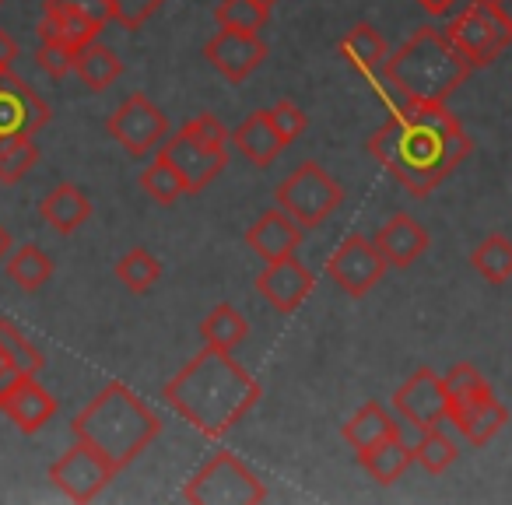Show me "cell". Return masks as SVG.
Segmentation results:
<instances>
[{
	"label": "cell",
	"instance_id": "8d00e7d4",
	"mask_svg": "<svg viewBox=\"0 0 512 505\" xmlns=\"http://www.w3.org/2000/svg\"><path fill=\"white\" fill-rule=\"evenodd\" d=\"M36 64L43 67L53 81H60V78H67V74L74 71V50L60 43V39H39Z\"/></svg>",
	"mask_w": 512,
	"mask_h": 505
},
{
	"label": "cell",
	"instance_id": "9a60e30c",
	"mask_svg": "<svg viewBox=\"0 0 512 505\" xmlns=\"http://www.w3.org/2000/svg\"><path fill=\"white\" fill-rule=\"evenodd\" d=\"M313 285H316V278L309 274V267L302 264L295 253L285 260L267 264L264 271H260V278H256V292L264 295L278 313H295V309L309 299Z\"/></svg>",
	"mask_w": 512,
	"mask_h": 505
},
{
	"label": "cell",
	"instance_id": "f6af8a7d",
	"mask_svg": "<svg viewBox=\"0 0 512 505\" xmlns=\"http://www.w3.org/2000/svg\"><path fill=\"white\" fill-rule=\"evenodd\" d=\"M8 253H11V232L4 225H0V264L8 260Z\"/></svg>",
	"mask_w": 512,
	"mask_h": 505
},
{
	"label": "cell",
	"instance_id": "277c9868",
	"mask_svg": "<svg viewBox=\"0 0 512 505\" xmlns=\"http://www.w3.org/2000/svg\"><path fill=\"white\" fill-rule=\"evenodd\" d=\"M383 74L404 102H446L474 74L467 53L442 29H418L397 53H390Z\"/></svg>",
	"mask_w": 512,
	"mask_h": 505
},
{
	"label": "cell",
	"instance_id": "44dd1931",
	"mask_svg": "<svg viewBox=\"0 0 512 505\" xmlns=\"http://www.w3.org/2000/svg\"><path fill=\"white\" fill-rule=\"evenodd\" d=\"M232 141H235V148H239L242 155H246L253 165H260V169L274 165V162H278L281 151H285V137H281L278 130H274L271 113H267V109H260V113L246 116V120H242L239 127H235Z\"/></svg>",
	"mask_w": 512,
	"mask_h": 505
},
{
	"label": "cell",
	"instance_id": "1f68e13d",
	"mask_svg": "<svg viewBox=\"0 0 512 505\" xmlns=\"http://www.w3.org/2000/svg\"><path fill=\"white\" fill-rule=\"evenodd\" d=\"M39 144L32 137H0V183L15 186L36 169Z\"/></svg>",
	"mask_w": 512,
	"mask_h": 505
},
{
	"label": "cell",
	"instance_id": "ba28073f",
	"mask_svg": "<svg viewBox=\"0 0 512 505\" xmlns=\"http://www.w3.org/2000/svg\"><path fill=\"white\" fill-rule=\"evenodd\" d=\"M106 130L130 158H148L158 144L169 137V116L155 106L144 92H134L120 102L113 116L106 120Z\"/></svg>",
	"mask_w": 512,
	"mask_h": 505
},
{
	"label": "cell",
	"instance_id": "ac0fdd59",
	"mask_svg": "<svg viewBox=\"0 0 512 505\" xmlns=\"http://www.w3.org/2000/svg\"><path fill=\"white\" fill-rule=\"evenodd\" d=\"M0 411L15 421L18 432L36 435L39 428H46L57 414V400L50 397L46 386L36 383V376H22L15 386L0 393Z\"/></svg>",
	"mask_w": 512,
	"mask_h": 505
},
{
	"label": "cell",
	"instance_id": "e575fe53",
	"mask_svg": "<svg viewBox=\"0 0 512 505\" xmlns=\"http://www.w3.org/2000/svg\"><path fill=\"white\" fill-rule=\"evenodd\" d=\"M0 348H4V355L11 358V365H15L22 376H39V369L46 365L43 351L32 341H25V334L11 320H0Z\"/></svg>",
	"mask_w": 512,
	"mask_h": 505
},
{
	"label": "cell",
	"instance_id": "5b68a950",
	"mask_svg": "<svg viewBox=\"0 0 512 505\" xmlns=\"http://www.w3.org/2000/svg\"><path fill=\"white\" fill-rule=\"evenodd\" d=\"M228 141H232V134L225 130V123L214 113H200L190 123H183L179 134H172L169 141L158 144V155L183 176L186 193H200L225 172Z\"/></svg>",
	"mask_w": 512,
	"mask_h": 505
},
{
	"label": "cell",
	"instance_id": "60d3db41",
	"mask_svg": "<svg viewBox=\"0 0 512 505\" xmlns=\"http://www.w3.org/2000/svg\"><path fill=\"white\" fill-rule=\"evenodd\" d=\"M15 60H18V43L11 39L8 29H0V71H11Z\"/></svg>",
	"mask_w": 512,
	"mask_h": 505
},
{
	"label": "cell",
	"instance_id": "30bf717a",
	"mask_svg": "<svg viewBox=\"0 0 512 505\" xmlns=\"http://www.w3.org/2000/svg\"><path fill=\"white\" fill-rule=\"evenodd\" d=\"M116 474H120V470L81 439H74V446L67 449L60 460H53V467H50V481L57 484L71 502H95V498L109 488V481H113Z\"/></svg>",
	"mask_w": 512,
	"mask_h": 505
},
{
	"label": "cell",
	"instance_id": "d6986e66",
	"mask_svg": "<svg viewBox=\"0 0 512 505\" xmlns=\"http://www.w3.org/2000/svg\"><path fill=\"white\" fill-rule=\"evenodd\" d=\"M376 246H379V253H383L386 264L397 267V271H407V267H414L421 257H425L428 232L418 218H411V214H393V218L376 232Z\"/></svg>",
	"mask_w": 512,
	"mask_h": 505
},
{
	"label": "cell",
	"instance_id": "d590c367",
	"mask_svg": "<svg viewBox=\"0 0 512 505\" xmlns=\"http://www.w3.org/2000/svg\"><path fill=\"white\" fill-rule=\"evenodd\" d=\"M442 383H446L449 400H463V397H474V393L491 390V386L484 383L481 372H477V365H470V362H456L453 369L442 376Z\"/></svg>",
	"mask_w": 512,
	"mask_h": 505
},
{
	"label": "cell",
	"instance_id": "ee69618b",
	"mask_svg": "<svg viewBox=\"0 0 512 505\" xmlns=\"http://www.w3.org/2000/svg\"><path fill=\"white\" fill-rule=\"evenodd\" d=\"M453 4H456V0H418V8L425 11V15H432V18L449 15V11H453Z\"/></svg>",
	"mask_w": 512,
	"mask_h": 505
},
{
	"label": "cell",
	"instance_id": "d4e9b609",
	"mask_svg": "<svg viewBox=\"0 0 512 505\" xmlns=\"http://www.w3.org/2000/svg\"><path fill=\"white\" fill-rule=\"evenodd\" d=\"M390 435H397V421H393V414L386 411L383 404H376V400L358 407V411L348 418V425H344V442H348L355 453L390 439Z\"/></svg>",
	"mask_w": 512,
	"mask_h": 505
},
{
	"label": "cell",
	"instance_id": "7a4b0ae2",
	"mask_svg": "<svg viewBox=\"0 0 512 505\" xmlns=\"http://www.w3.org/2000/svg\"><path fill=\"white\" fill-rule=\"evenodd\" d=\"M162 400L200 435H228L260 400V383L232 358V351L207 348L193 355L165 383Z\"/></svg>",
	"mask_w": 512,
	"mask_h": 505
},
{
	"label": "cell",
	"instance_id": "4dcf8cb0",
	"mask_svg": "<svg viewBox=\"0 0 512 505\" xmlns=\"http://www.w3.org/2000/svg\"><path fill=\"white\" fill-rule=\"evenodd\" d=\"M470 264L491 285H502L512 278V242L505 235H488L484 242H477V249L470 253Z\"/></svg>",
	"mask_w": 512,
	"mask_h": 505
},
{
	"label": "cell",
	"instance_id": "3957f363",
	"mask_svg": "<svg viewBox=\"0 0 512 505\" xmlns=\"http://www.w3.org/2000/svg\"><path fill=\"white\" fill-rule=\"evenodd\" d=\"M74 439L88 442L116 470L130 467L162 432V418L130 386L109 383L74 414Z\"/></svg>",
	"mask_w": 512,
	"mask_h": 505
},
{
	"label": "cell",
	"instance_id": "2e32d148",
	"mask_svg": "<svg viewBox=\"0 0 512 505\" xmlns=\"http://www.w3.org/2000/svg\"><path fill=\"white\" fill-rule=\"evenodd\" d=\"M449 421L460 428V435L470 442V446H484L491 442L509 421V411L505 404L495 397V393H474V397L463 400H449Z\"/></svg>",
	"mask_w": 512,
	"mask_h": 505
},
{
	"label": "cell",
	"instance_id": "4316f807",
	"mask_svg": "<svg viewBox=\"0 0 512 505\" xmlns=\"http://www.w3.org/2000/svg\"><path fill=\"white\" fill-rule=\"evenodd\" d=\"M246 337H249L246 316H242L235 306H228V302L214 306L211 313L204 316V323H200V341H204L207 348L235 351L239 344H246Z\"/></svg>",
	"mask_w": 512,
	"mask_h": 505
},
{
	"label": "cell",
	"instance_id": "6da1fadb",
	"mask_svg": "<svg viewBox=\"0 0 512 505\" xmlns=\"http://www.w3.org/2000/svg\"><path fill=\"white\" fill-rule=\"evenodd\" d=\"M474 151L470 134L460 127L446 102H404L376 134L369 137V155L393 172L404 190L428 197L449 172Z\"/></svg>",
	"mask_w": 512,
	"mask_h": 505
},
{
	"label": "cell",
	"instance_id": "484cf974",
	"mask_svg": "<svg viewBox=\"0 0 512 505\" xmlns=\"http://www.w3.org/2000/svg\"><path fill=\"white\" fill-rule=\"evenodd\" d=\"M99 25H92L88 18L74 15V11H64L57 4H46L43 8V22H39V39H60L64 46H71L74 53L81 46L95 43L99 39Z\"/></svg>",
	"mask_w": 512,
	"mask_h": 505
},
{
	"label": "cell",
	"instance_id": "cb8c5ba5",
	"mask_svg": "<svg viewBox=\"0 0 512 505\" xmlns=\"http://www.w3.org/2000/svg\"><path fill=\"white\" fill-rule=\"evenodd\" d=\"M341 57L348 60L355 71L379 74V71H383V64H386V57H390V50H386V39H383V32H379L376 25L358 22L355 29L341 39Z\"/></svg>",
	"mask_w": 512,
	"mask_h": 505
},
{
	"label": "cell",
	"instance_id": "7c38bea8",
	"mask_svg": "<svg viewBox=\"0 0 512 505\" xmlns=\"http://www.w3.org/2000/svg\"><path fill=\"white\" fill-rule=\"evenodd\" d=\"M204 60L232 85H242L267 60V43L253 32L221 29L204 43Z\"/></svg>",
	"mask_w": 512,
	"mask_h": 505
},
{
	"label": "cell",
	"instance_id": "9c48e42d",
	"mask_svg": "<svg viewBox=\"0 0 512 505\" xmlns=\"http://www.w3.org/2000/svg\"><path fill=\"white\" fill-rule=\"evenodd\" d=\"M386 267L390 264L383 260L379 246L372 239H365L362 232H351L327 260V274L348 299H365L383 281Z\"/></svg>",
	"mask_w": 512,
	"mask_h": 505
},
{
	"label": "cell",
	"instance_id": "7dc6e473",
	"mask_svg": "<svg viewBox=\"0 0 512 505\" xmlns=\"http://www.w3.org/2000/svg\"><path fill=\"white\" fill-rule=\"evenodd\" d=\"M0 4H4V0H0Z\"/></svg>",
	"mask_w": 512,
	"mask_h": 505
},
{
	"label": "cell",
	"instance_id": "8992f818",
	"mask_svg": "<svg viewBox=\"0 0 512 505\" xmlns=\"http://www.w3.org/2000/svg\"><path fill=\"white\" fill-rule=\"evenodd\" d=\"M274 200L302 228H316L344 204V190L320 162H299L274 190Z\"/></svg>",
	"mask_w": 512,
	"mask_h": 505
},
{
	"label": "cell",
	"instance_id": "8fae6325",
	"mask_svg": "<svg viewBox=\"0 0 512 505\" xmlns=\"http://www.w3.org/2000/svg\"><path fill=\"white\" fill-rule=\"evenodd\" d=\"M442 32L467 53V60L474 67H484V64H491V60H498L505 53V46L512 43L505 25L498 22L495 11L488 8V0H474V4H470L467 11H460Z\"/></svg>",
	"mask_w": 512,
	"mask_h": 505
},
{
	"label": "cell",
	"instance_id": "bcb514c9",
	"mask_svg": "<svg viewBox=\"0 0 512 505\" xmlns=\"http://www.w3.org/2000/svg\"><path fill=\"white\" fill-rule=\"evenodd\" d=\"M256 4H264V8H274V4H278V0H256Z\"/></svg>",
	"mask_w": 512,
	"mask_h": 505
},
{
	"label": "cell",
	"instance_id": "f546056e",
	"mask_svg": "<svg viewBox=\"0 0 512 505\" xmlns=\"http://www.w3.org/2000/svg\"><path fill=\"white\" fill-rule=\"evenodd\" d=\"M411 453H414V463H418L425 474H446V470L456 463V456H460V449H456V442L442 432V425H432L418 435Z\"/></svg>",
	"mask_w": 512,
	"mask_h": 505
},
{
	"label": "cell",
	"instance_id": "ab89813d",
	"mask_svg": "<svg viewBox=\"0 0 512 505\" xmlns=\"http://www.w3.org/2000/svg\"><path fill=\"white\" fill-rule=\"evenodd\" d=\"M46 4H57V8H64V11H74V15L88 18V22L99 25V29H106V25L113 22L109 0H46Z\"/></svg>",
	"mask_w": 512,
	"mask_h": 505
},
{
	"label": "cell",
	"instance_id": "5bb4252c",
	"mask_svg": "<svg viewBox=\"0 0 512 505\" xmlns=\"http://www.w3.org/2000/svg\"><path fill=\"white\" fill-rule=\"evenodd\" d=\"M393 407L400 418L414 421L421 428H432L449 421V393L442 376H435L432 369H418L411 379H404L397 393H393Z\"/></svg>",
	"mask_w": 512,
	"mask_h": 505
},
{
	"label": "cell",
	"instance_id": "b9f144b4",
	"mask_svg": "<svg viewBox=\"0 0 512 505\" xmlns=\"http://www.w3.org/2000/svg\"><path fill=\"white\" fill-rule=\"evenodd\" d=\"M18 379H22V372H18L15 365H11V358L4 355V348H0V393L8 390V386H15Z\"/></svg>",
	"mask_w": 512,
	"mask_h": 505
},
{
	"label": "cell",
	"instance_id": "c3c4849f",
	"mask_svg": "<svg viewBox=\"0 0 512 505\" xmlns=\"http://www.w3.org/2000/svg\"><path fill=\"white\" fill-rule=\"evenodd\" d=\"M162 4H165V0H162Z\"/></svg>",
	"mask_w": 512,
	"mask_h": 505
},
{
	"label": "cell",
	"instance_id": "e0dca14e",
	"mask_svg": "<svg viewBox=\"0 0 512 505\" xmlns=\"http://www.w3.org/2000/svg\"><path fill=\"white\" fill-rule=\"evenodd\" d=\"M302 235H306V228H302L292 214L274 207V211H264L246 228V246L253 249L264 264H274V260L292 257L295 249L302 246Z\"/></svg>",
	"mask_w": 512,
	"mask_h": 505
},
{
	"label": "cell",
	"instance_id": "836d02e7",
	"mask_svg": "<svg viewBox=\"0 0 512 505\" xmlns=\"http://www.w3.org/2000/svg\"><path fill=\"white\" fill-rule=\"evenodd\" d=\"M141 190L148 193L155 204L169 207V204H176V200L186 193V183H183V176H179V172L172 169V165L165 162L162 155H158L155 162H151L148 169L141 172Z\"/></svg>",
	"mask_w": 512,
	"mask_h": 505
},
{
	"label": "cell",
	"instance_id": "74e56055",
	"mask_svg": "<svg viewBox=\"0 0 512 505\" xmlns=\"http://www.w3.org/2000/svg\"><path fill=\"white\" fill-rule=\"evenodd\" d=\"M271 113V123H274V130H278L281 137H285V144H292V141H299L302 134H306V127H309V116L302 113L299 106H295L292 99H281L274 109H267Z\"/></svg>",
	"mask_w": 512,
	"mask_h": 505
},
{
	"label": "cell",
	"instance_id": "ffe728a7",
	"mask_svg": "<svg viewBox=\"0 0 512 505\" xmlns=\"http://www.w3.org/2000/svg\"><path fill=\"white\" fill-rule=\"evenodd\" d=\"M39 214H43V221L53 228V232L71 235L92 218V200H88V193L81 190V186L60 183L39 200Z\"/></svg>",
	"mask_w": 512,
	"mask_h": 505
},
{
	"label": "cell",
	"instance_id": "7bdbcfd3",
	"mask_svg": "<svg viewBox=\"0 0 512 505\" xmlns=\"http://www.w3.org/2000/svg\"><path fill=\"white\" fill-rule=\"evenodd\" d=\"M488 8L495 11V18L505 25V32L512 36V0H488Z\"/></svg>",
	"mask_w": 512,
	"mask_h": 505
},
{
	"label": "cell",
	"instance_id": "52a82bcc",
	"mask_svg": "<svg viewBox=\"0 0 512 505\" xmlns=\"http://www.w3.org/2000/svg\"><path fill=\"white\" fill-rule=\"evenodd\" d=\"M183 498L197 505H256L267 502V488L235 453H218L186 481Z\"/></svg>",
	"mask_w": 512,
	"mask_h": 505
},
{
	"label": "cell",
	"instance_id": "f1b7e54d",
	"mask_svg": "<svg viewBox=\"0 0 512 505\" xmlns=\"http://www.w3.org/2000/svg\"><path fill=\"white\" fill-rule=\"evenodd\" d=\"M116 278H120V285L127 288V292L148 295L151 288L158 285V278H162V260L151 257V249L137 246V249H130V253H123L120 257V264H116Z\"/></svg>",
	"mask_w": 512,
	"mask_h": 505
},
{
	"label": "cell",
	"instance_id": "f35d334b",
	"mask_svg": "<svg viewBox=\"0 0 512 505\" xmlns=\"http://www.w3.org/2000/svg\"><path fill=\"white\" fill-rule=\"evenodd\" d=\"M162 8V0H109V11H113V22H120L123 29H141L155 11Z\"/></svg>",
	"mask_w": 512,
	"mask_h": 505
},
{
	"label": "cell",
	"instance_id": "83f0119b",
	"mask_svg": "<svg viewBox=\"0 0 512 505\" xmlns=\"http://www.w3.org/2000/svg\"><path fill=\"white\" fill-rule=\"evenodd\" d=\"M8 278L15 281L22 292L32 295L53 278V260L46 257V249L25 242V246H18L15 253H8Z\"/></svg>",
	"mask_w": 512,
	"mask_h": 505
},
{
	"label": "cell",
	"instance_id": "603a6c76",
	"mask_svg": "<svg viewBox=\"0 0 512 505\" xmlns=\"http://www.w3.org/2000/svg\"><path fill=\"white\" fill-rule=\"evenodd\" d=\"M74 74L81 78V85L88 92H106L116 78L123 74V60L116 57V50H109L106 43H88L74 53Z\"/></svg>",
	"mask_w": 512,
	"mask_h": 505
},
{
	"label": "cell",
	"instance_id": "d6a6232c",
	"mask_svg": "<svg viewBox=\"0 0 512 505\" xmlns=\"http://www.w3.org/2000/svg\"><path fill=\"white\" fill-rule=\"evenodd\" d=\"M214 18H218L221 29L260 36L267 29V22H271V8L256 4V0H221L218 8H214Z\"/></svg>",
	"mask_w": 512,
	"mask_h": 505
},
{
	"label": "cell",
	"instance_id": "4fadbf2b",
	"mask_svg": "<svg viewBox=\"0 0 512 505\" xmlns=\"http://www.w3.org/2000/svg\"><path fill=\"white\" fill-rule=\"evenodd\" d=\"M46 123L50 106L15 71H0V137H36Z\"/></svg>",
	"mask_w": 512,
	"mask_h": 505
},
{
	"label": "cell",
	"instance_id": "7402d4cb",
	"mask_svg": "<svg viewBox=\"0 0 512 505\" xmlns=\"http://www.w3.org/2000/svg\"><path fill=\"white\" fill-rule=\"evenodd\" d=\"M358 463H362V470L376 484H397L400 477H404V470L414 463V453L400 435H390V439L362 449V453H358Z\"/></svg>",
	"mask_w": 512,
	"mask_h": 505
}]
</instances>
